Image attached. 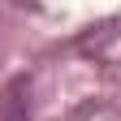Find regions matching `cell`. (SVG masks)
Returning a JSON list of instances; mask_svg holds the SVG:
<instances>
[{
	"mask_svg": "<svg viewBox=\"0 0 121 121\" xmlns=\"http://www.w3.org/2000/svg\"><path fill=\"white\" fill-rule=\"evenodd\" d=\"M0 121H30V99H26V82H9V91L0 95Z\"/></svg>",
	"mask_w": 121,
	"mask_h": 121,
	"instance_id": "1",
	"label": "cell"
}]
</instances>
